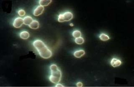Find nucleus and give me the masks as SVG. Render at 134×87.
I'll list each match as a JSON object with an SVG mask.
<instances>
[{
    "label": "nucleus",
    "instance_id": "nucleus-1",
    "mask_svg": "<svg viewBox=\"0 0 134 87\" xmlns=\"http://www.w3.org/2000/svg\"><path fill=\"white\" fill-rule=\"evenodd\" d=\"M33 45L41 58L48 59L52 57V51L48 48L41 40L39 39L35 40L33 42Z\"/></svg>",
    "mask_w": 134,
    "mask_h": 87
},
{
    "label": "nucleus",
    "instance_id": "nucleus-3",
    "mask_svg": "<svg viewBox=\"0 0 134 87\" xmlns=\"http://www.w3.org/2000/svg\"><path fill=\"white\" fill-rule=\"evenodd\" d=\"M73 17V14L71 12H66L63 14H60L58 16V21L62 23L65 21H69L72 19Z\"/></svg>",
    "mask_w": 134,
    "mask_h": 87
},
{
    "label": "nucleus",
    "instance_id": "nucleus-10",
    "mask_svg": "<svg viewBox=\"0 0 134 87\" xmlns=\"http://www.w3.org/2000/svg\"><path fill=\"white\" fill-rule=\"evenodd\" d=\"M29 26L30 28L31 29H36L39 27V23L38 21L36 20H34L29 25Z\"/></svg>",
    "mask_w": 134,
    "mask_h": 87
},
{
    "label": "nucleus",
    "instance_id": "nucleus-4",
    "mask_svg": "<svg viewBox=\"0 0 134 87\" xmlns=\"http://www.w3.org/2000/svg\"><path fill=\"white\" fill-rule=\"evenodd\" d=\"M23 24L24 23V20L22 18L20 17H18L14 19L13 23V26L15 28H19L22 26Z\"/></svg>",
    "mask_w": 134,
    "mask_h": 87
},
{
    "label": "nucleus",
    "instance_id": "nucleus-2",
    "mask_svg": "<svg viewBox=\"0 0 134 87\" xmlns=\"http://www.w3.org/2000/svg\"><path fill=\"white\" fill-rule=\"evenodd\" d=\"M51 75L49 76L50 82L55 84L58 83L62 77V72L58 67L55 64H52L50 66Z\"/></svg>",
    "mask_w": 134,
    "mask_h": 87
},
{
    "label": "nucleus",
    "instance_id": "nucleus-15",
    "mask_svg": "<svg viewBox=\"0 0 134 87\" xmlns=\"http://www.w3.org/2000/svg\"><path fill=\"white\" fill-rule=\"evenodd\" d=\"M18 14L21 16H23L25 15L26 12L25 11V10H23V9H20L18 11Z\"/></svg>",
    "mask_w": 134,
    "mask_h": 87
},
{
    "label": "nucleus",
    "instance_id": "nucleus-9",
    "mask_svg": "<svg viewBox=\"0 0 134 87\" xmlns=\"http://www.w3.org/2000/svg\"><path fill=\"white\" fill-rule=\"evenodd\" d=\"M23 20H24V23L25 25L28 26H29V25L31 24L34 21L32 17H31L30 16H26V17H24Z\"/></svg>",
    "mask_w": 134,
    "mask_h": 87
},
{
    "label": "nucleus",
    "instance_id": "nucleus-16",
    "mask_svg": "<svg viewBox=\"0 0 134 87\" xmlns=\"http://www.w3.org/2000/svg\"><path fill=\"white\" fill-rule=\"evenodd\" d=\"M76 85L77 87H82V84L81 82H78L77 83V84H76Z\"/></svg>",
    "mask_w": 134,
    "mask_h": 87
},
{
    "label": "nucleus",
    "instance_id": "nucleus-14",
    "mask_svg": "<svg viewBox=\"0 0 134 87\" xmlns=\"http://www.w3.org/2000/svg\"><path fill=\"white\" fill-rule=\"evenodd\" d=\"M75 42L77 44H82L84 43V39L82 37H79V38H76L75 39Z\"/></svg>",
    "mask_w": 134,
    "mask_h": 87
},
{
    "label": "nucleus",
    "instance_id": "nucleus-5",
    "mask_svg": "<svg viewBox=\"0 0 134 87\" xmlns=\"http://www.w3.org/2000/svg\"><path fill=\"white\" fill-rule=\"evenodd\" d=\"M44 10V7L41 5L38 6L33 11V15L35 16H38L41 15Z\"/></svg>",
    "mask_w": 134,
    "mask_h": 87
},
{
    "label": "nucleus",
    "instance_id": "nucleus-6",
    "mask_svg": "<svg viewBox=\"0 0 134 87\" xmlns=\"http://www.w3.org/2000/svg\"><path fill=\"white\" fill-rule=\"evenodd\" d=\"M111 65L114 68L120 66L122 64V62L120 60L117 58H113L111 61Z\"/></svg>",
    "mask_w": 134,
    "mask_h": 87
},
{
    "label": "nucleus",
    "instance_id": "nucleus-8",
    "mask_svg": "<svg viewBox=\"0 0 134 87\" xmlns=\"http://www.w3.org/2000/svg\"><path fill=\"white\" fill-rule=\"evenodd\" d=\"M19 36L22 39H27L29 38L30 34L29 32L26 31H23L19 33Z\"/></svg>",
    "mask_w": 134,
    "mask_h": 87
},
{
    "label": "nucleus",
    "instance_id": "nucleus-17",
    "mask_svg": "<svg viewBox=\"0 0 134 87\" xmlns=\"http://www.w3.org/2000/svg\"><path fill=\"white\" fill-rule=\"evenodd\" d=\"M55 87H64V85H62L61 84H60L57 83V85H55Z\"/></svg>",
    "mask_w": 134,
    "mask_h": 87
},
{
    "label": "nucleus",
    "instance_id": "nucleus-7",
    "mask_svg": "<svg viewBox=\"0 0 134 87\" xmlns=\"http://www.w3.org/2000/svg\"><path fill=\"white\" fill-rule=\"evenodd\" d=\"M85 54V52L83 50H79L74 52L73 55L76 58H80Z\"/></svg>",
    "mask_w": 134,
    "mask_h": 87
},
{
    "label": "nucleus",
    "instance_id": "nucleus-11",
    "mask_svg": "<svg viewBox=\"0 0 134 87\" xmlns=\"http://www.w3.org/2000/svg\"><path fill=\"white\" fill-rule=\"evenodd\" d=\"M51 2V0H40L39 1V3L40 5L44 7L49 5Z\"/></svg>",
    "mask_w": 134,
    "mask_h": 87
},
{
    "label": "nucleus",
    "instance_id": "nucleus-12",
    "mask_svg": "<svg viewBox=\"0 0 134 87\" xmlns=\"http://www.w3.org/2000/svg\"><path fill=\"white\" fill-rule=\"evenodd\" d=\"M99 38L102 41H107L110 39L109 37L106 34L103 33H102L100 35Z\"/></svg>",
    "mask_w": 134,
    "mask_h": 87
},
{
    "label": "nucleus",
    "instance_id": "nucleus-13",
    "mask_svg": "<svg viewBox=\"0 0 134 87\" xmlns=\"http://www.w3.org/2000/svg\"><path fill=\"white\" fill-rule=\"evenodd\" d=\"M81 32L80 31L78 30H76L73 31L72 33V35L74 38H77L81 37Z\"/></svg>",
    "mask_w": 134,
    "mask_h": 87
}]
</instances>
